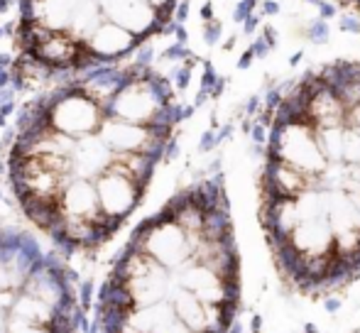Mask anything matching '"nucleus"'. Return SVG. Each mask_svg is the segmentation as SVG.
Instances as JSON below:
<instances>
[{"label": "nucleus", "mask_w": 360, "mask_h": 333, "mask_svg": "<svg viewBox=\"0 0 360 333\" xmlns=\"http://www.w3.org/2000/svg\"><path fill=\"white\" fill-rule=\"evenodd\" d=\"M240 260L223 174L138 226L98 296V333H228Z\"/></svg>", "instance_id": "f257e3e1"}, {"label": "nucleus", "mask_w": 360, "mask_h": 333, "mask_svg": "<svg viewBox=\"0 0 360 333\" xmlns=\"http://www.w3.org/2000/svg\"><path fill=\"white\" fill-rule=\"evenodd\" d=\"M69 272L30 235L0 230V333H76Z\"/></svg>", "instance_id": "f03ea898"}, {"label": "nucleus", "mask_w": 360, "mask_h": 333, "mask_svg": "<svg viewBox=\"0 0 360 333\" xmlns=\"http://www.w3.org/2000/svg\"><path fill=\"white\" fill-rule=\"evenodd\" d=\"M98 8L103 20L123 27L138 42L152 37V34H160L167 25V20L145 0H98Z\"/></svg>", "instance_id": "7ed1b4c3"}, {"label": "nucleus", "mask_w": 360, "mask_h": 333, "mask_svg": "<svg viewBox=\"0 0 360 333\" xmlns=\"http://www.w3.org/2000/svg\"><path fill=\"white\" fill-rule=\"evenodd\" d=\"M138 47L140 42L130 32H125L123 27L108 22V20H101L98 27L84 42V59H89L86 64H98V67L101 64H115L130 57Z\"/></svg>", "instance_id": "20e7f679"}, {"label": "nucleus", "mask_w": 360, "mask_h": 333, "mask_svg": "<svg viewBox=\"0 0 360 333\" xmlns=\"http://www.w3.org/2000/svg\"><path fill=\"white\" fill-rule=\"evenodd\" d=\"M81 0H25L22 22L37 32H64L67 34Z\"/></svg>", "instance_id": "39448f33"}, {"label": "nucleus", "mask_w": 360, "mask_h": 333, "mask_svg": "<svg viewBox=\"0 0 360 333\" xmlns=\"http://www.w3.org/2000/svg\"><path fill=\"white\" fill-rule=\"evenodd\" d=\"M328 34H331V30H328L326 20H316V22H311V25H309V30H307V37L311 39V42H316V44L326 42Z\"/></svg>", "instance_id": "423d86ee"}, {"label": "nucleus", "mask_w": 360, "mask_h": 333, "mask_svg": "<svg viewBox=\"0 0 360 333\" xmlns=\"http://www.w3.org/2000/svg\"><path fill=\"white\" fill-rule=\"evenodd\" d=\"M145 3H150L152 8H155L157 13H160L162 18L167 20V22H169V20H172V13L176 10V0H145Z\"/></svg>", "instance_id": "0eeeda50"}, {"label": "nucleus", "mask_w": 360, "mask_h": 333, "mask_svg": "<svg viewBox=\"0 0 360 333\" xmlns=\"http://www.w3.org/2000/svg\"><path fill=\"white\" fill-rule=\"evenodd\" d=\"M255 8H257V0H240V3L236 5V10H233V20H236V22H243L248 15L255 13Z\"/></svg>", "instance_id": "6e6552de"}, {"label": "nucleus", "mask_w": 360, "mask_h": 333, "mask_svg": "<svg viewBox=\"0 0 360 333\" xmlns=\"http://www.w3.org/2000/svg\"><path fill=\"white\" fill-rule=\"evenodd\" d=\"M221 34H223V25L218 22V20H209L206 22V27H204V39H206V44H216L218 39H221Z\"/></svg>", "instance_id": "1a4fd4ad"}, {"label": "nucleus", "mask_w": 360, "mask_h": 333, "mask_svg": "<svg viewBox=\"0 0 360 333\" xmlns=\"http://www.w3.org/2000/svg\"><path fill=\"white\" fill-rule=\"evenodd\" d=\"M338 27H341L343 32L360 34V20H358V18H348V15H343L341 22H338Z\"/></svg>", "instance_id": "9d476101"}, {"label": "nucleus", "mask_w": 360, "mask_h": 333, "mask_svg": "<svg viewBox=\"0 0 360 333\" xmlns=\"http://www.w3.org/2000/svg\"><path fill=\"white\" fill-rule=\"evenodd\" d=\"M319 20H331L336 15V5L328 3V0H319Z\"/></svg>", "instance_id": "9b49d317"}, {"label": "nucleus", "mask_w": 360, "mask_h": 333, "mask_svg": "<svg viewBox=\"0 0 360 333\" xmlns=\"http://www.w3.org/2000/svg\"><path fill=\"white\" fill-rule=\"evenodd\" d=\"M280 100H282V89H270L265 93V108L275 110L277 105H280Z\"/></svg>", "instance_id": "f8f14e48"}, {"label": "nucleus", "mask_w": 360, "mask_h": 333, "mask_svg": "<svg viewBox=\"0 0 360 333\" xmlns=\"http://www.w3.org/2000/svg\"><path fill=\"white\" fill-rule=\"evenodd\" d=\"M250 49H252V54H255V59H265L267 52H270V47H267V42L262 37L255 39V42L250 44Z\"/></svg>", "instance_id": "ddd939ff"}, {"label": "nucleus", "mask_w": 360, "mask_h": 333, "mask_svg": "<svg viewBox=\"0 0 360 333\" xmlns=\"http://www.w3.org/2000/svg\"><path fill=\"white\" fill-rule=\"evenodd\" d=\"M240 25H243V32H245V34H252V32L257 30V25H260V18H257V15L252 13V15H248V18L243 20Z\"/></svg>", "instance_id": "4468645a"}, {"label": "nucleus", "mask_w": 360, "mask_h": 333, "mask_svg": "<svg viewBox=\"0 0 360 333\" xmlns=\"http://www.w3.org/2000/svg\"><path fill=\"white\" fill-rule=\"evenodd\" d=\"M262 15H267V18L280 15V3H277V0H265V3H262Z\"/></svg>", "instance_id": "2eb2a0df"}, {"label": "nucleus", "mask_w": 360, "mask_h": 333, "mask_svg": "<svg viewBox=\"0 0 360 333\" xmlns=\"http://www.w3.org/2000/svg\"><path fill=\"white\" fill-rule=\"evenodd\" d=\"M262 39L267 42V47L275 49L277 47V30L275 27H265V32H262Z\"/></svg>", "instance_id": "dca6fc26"}, {"label": "nucleus", "mask_w": 360, "mask_h": 333, "mask_svg": "<svg viewBox=\"0 0 360 333\" xmlns=\"http://www.w3.org/2000/svg\"><path fill=\"white\" fill-rule=\"evenodd\" d=\"M250 133H252V140H255V143H265V138H267V133H265V125H252L250 128Z\"/></svg>", "instance_id": "f3484780"}, {"label": "nucleus", "mask_w": 360, "mask_h": 333, "mask_svg": "<svg viewBox=\"0 0 360 333\" xmlns=\"http://www.w3.org/2000/svg\"><path fill=\"white\" fill-rule=\"evenodd\" d=\"M252 59H255V54H252V49L248 47L245 52H243V57H240V62H238V69H248L252 64Z\"/></svg>", "instance_id": "a211bd4d"}, {"label": "nucleus", "mask_w": 360, "mask_h": 333, "mask_svg": "<svg viewBox=\"0 0 360 333\" xmlns=\"http://www.w3.org/2000/svg\"><path fill=\"white\" fill-rule=\"evenodd\" d=\"M201 18H204L206 22H209V20H214V5H211V3H206L204 8H201Z\"/></svg>", "instance_id": "6ab92c4d"}, {"label": "nucleus", "mask_w": 360, "mask_h": 333, "mask_svg": "<svg viewBox=\"0 0 360 333\" xmlns=\"http://www.w3.org/2000/svg\"><path fill=\"white\" fill-rule=\"evenodd\" d=\"M186 15H189V3H181L179 8H176V20H186Z\"/></svg>", "instance_id": "aec40b11"}, {"label": "nucleus", "mask_w": 360, "mask_h": 333, "mask_svg": "<svg viewBox=\"0 0 360 333\" xmlns=\"http://www.w3.org/2000/svg\"><path fill=\"white\" fill-rule=\"evenodd\" d=\"M302 57H304V52H302V49H299V52H294V54H292V59H289V64H292V67H297V64L302 62Z\"/></svg>", "instance_id": "412c9836"}, {"label": "nucleus", "mask_w": 360, "mask_h": 333, "mask_svg": "<svg viewBox=\"0 0 360 333\" xmlns=\"http://www.w3.org/2000/svg\"><path fill=\"white\" fill-rule=\"evenodd\" d=\"M257 108H260V98H250V103H248V113H255Z\"/></svg>", "instance_id": "4be33fe9"}, {"label": "nucleus", "mask_w": 360, "mask_h": 333, "mask_svg": "<svg viewBox=\"0 0 360 333\" xmlns=\"http://www.w3.org/2000/svg\"><path fill=\"white\" fill-rule=\"evenodd\" d=\"M233 47H236V37H228V42H223V49H226V52H231Z\"/></svg>", "instance_id": "5701e85b"}, {"label": "nucleus", "mask_w": 360, "mask_h": 333, "mask_svg": "<svg viewBox=\"0 0 360 333\" xmlns=\"http://www.w3.org/2000/svg\"><path fill=\"white\" fill-rule=\"evenodd\" d=\"M304 3H319V0H304Z\"/></svg>", "instance_id": "b1692460"}]
</instances>
